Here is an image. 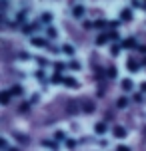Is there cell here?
<instances>
[{
  "mask_svg": "<svg viewBox=\"0 0 146 151\" xmlns=\"http://www.w3.org/2000/svg\"><path fill=\"white\" fill-rule=\"evenodd\" d=\"M64 83H66L68 88H76V80H74V78H64Z\"/></svg>",
  "mask_w": 146,
  "mask_h": 151,
  "instance_id": "5",
  "label": "cell"
},
{
  "mask_svg": "<svg viewBox=\"0 0 146 151\" xmlns=\"http://www.w3.org/2000/svg\"><path fill=\"white\" fill-rule=\"evenodd\" d=\"M108 40H110V34H100V36L96 38V44H104Z\"/></svg>",
  "mask_w": 146,
  "mask_h": 151,
  "instance_id": "4",
  "label": "cell"
},
{
  "mask_svg": "<svg viewBox=\"0 0 146 151\" xmlns=\"http://www.w3.org/2000/svg\"><path fill=\"white\" fill-rule=\"evenodd\" d=\"M142 91H146V83H142Z\"/></svg>",
  "mask_w": 146,
  "mask_h": 151,
  "instance_id": "16",
  "label": "cell"
},
{
  "mask_svg": "<svg viewBox=\"0 0 146 151\" xmlns=\"http://www.w3.org/2000/svg\"><path fill=\"white\" fill-rule=\"evenodd\" d=\"M112 133H114L116 137H120V139H122V137H126V129L120 127V125H116V127L112 129Z\"/></svg>",
  "mask_w": 146,
  "mask_h": 151,
  "instance_id": "1",
  "label": "cell"
},
{
  "mask_svg": "<svg viewBox=\"0 0 146 151\" xmlns=\"http://www.w3.org/2000/svg\"><path fill=\"white\" fill-rule=\"evenodd\" d=\"M106 131V123H98L96 125V133H104Z\"/></svg>",
  "mask_w": 146,
  "mask_h": 151,
  "instance_id": "11",
  "label": "cell"
},
{
  "mask_svg": "<svg viewBox=\"0 0 146 151\" xmlns=\"http://www.w3.org/2000/svg\"><path fill=\"white\" fill-rule=\"evenodd\" d=\"M116 151H130V147H126V145H120V147H118Z\"/></svg>",
  "mask_w": 146,
  "mask_h": 151,
  "instance_id": "15",
  "label": "cell"
},
{
  "mask_svg": "<svg viewBox=\"0 0 146 151\" xmlns=\"http://www.w3.org/2000/svg\"><path fill=\"white\" fill-rule=\"evenodd\" d=\"M118 106H120V107L126 106V98H120V99H118Z\"/></svg>",
  "mask_w": 146,
  "mask_h": 151,
  "instance_id": "13",
  "label": "cell"
},
{
  "mask_svg": "<svg viewBox=\"0 0 146 151\" xmlns=\"http://www.w3.org/2000/svg\"><path fill=\"white\" fill-rule=\"evenodd\" d=\"M10 93H12V96H20V93H22V88H20V86H14V88L10 90Z\"/></svg>",
  "mask_w": 146,
  "mask_h": 151,
  "instance_id": "9",
  "label": "cell"
},
{
  "mask_svg": "<svg viewBox=\"0 0 146 151\" xmlns=\"http://www.w3.org/2000/svg\"><path fill=\"white\" fill-rule=\"evenodd\" d=\"M82 14H84V8H82V6H76V8H74V16H76V18H80Z\"/></svg>",
  "mask_w": 146,
  "mask_h": 151,
  "instance_id": "10",
  "label": "cell"
},
{
  "mask_svg": "<svg viewBox=\"0 0 146 151\" xmlns=\"http://www.w3.org/2000/svg\"><path fill=\"white\" fill-rule=\"evenodd\" d=\"M108 76H110V78H116V70L110 68V70H108Z\"/></svg>",
  "mask_w": 146,
  "mask_h": 151,
  "instance_id": "14",
  "label": "cell"
},
{
  "mask_svg": "<svg viewBox=\"0 0 146 151\" xmlns=\"http://www.w3.org/2000/svg\"><path fill=\"white\" fill-rule=\"evenodd\" d=\"M122 48H126V50H130V48H136V42H134L132 38H128V40H124V42H122Z\"/></svg>",
  "mask_w": 146,
  "mask_h": 151,
  "instance_id": "2",
  "label": "cell"
},
{
  "mask_svg": "<svg viewBox=\"0 0 146 151\" xmlns=\"http://www.w3.org/2000/svg\"><path fill=\"white\" fill-rule=\"evenodd\" d=\"M32 44L34 46H40V48H44V46H48L44 40H40V38H32Z\"/></svg>",
  "mask_w": 146,
  "mask_h": 151,
  "instance_id": "6",
  "label": "cell"
},
{
  "mask_svg": "<svg viewBox=\"0 0 146 151\" xmlns=\"http://www.w3.org/2000/svg\"><path fill=\"white\" fill-rule=\"evenodd\" d=\"M120 18H122V20H130V18H132V12H130V10H122Z\"/></svg>",
  "mask_w": 146,
  "mask_h": 151,
  "instance_id": "8",
  "label": "cell"
},
{
  "mask_svg": "<svg viewBox=\"0 0 146 151\" xmlns=\"http://www.w3.org/2000/svg\"><path fill=\"white\" fill-rule=\"evenodd\" d=\"M122 90H132V82L130 80H124L122 82Z\"/></svg>",
  "mask_w": 146,
  "mask_h": 151,
  "instance_id": "12",
  "label": "cell"
},
{
  "mask_svg": "<svg viewBox=\"0 0 146 151\" xmlns=\"http://www.w3.org/2000/svg\"><path fill=\"white\" fill-rule=\"evenodd\" d=\"M10 96H12L10 91H2V104H4V106H6L8 101H10Z\"/></svg>",
  "mask_w": 146,
  "mask_h": 151,
  "instance_id": "7",
  "label": "cell"
},
{
  "mask_svg": "<svg viewBox=\"0 0 146 151\" xmlns=\"http://www.w3.org/2000/svg\"><path fill=\"white\" fill-rule=\"evenodd\" d=\"M126 68L130 70V72H136V70H138L140 66H138V62H134V60H128V64H126Z\"/></svg>",
  "mask_w": 146,
  "mask_h": 151,
  "instance_id": "3",
  "label": "cell"
}]
</instances>
